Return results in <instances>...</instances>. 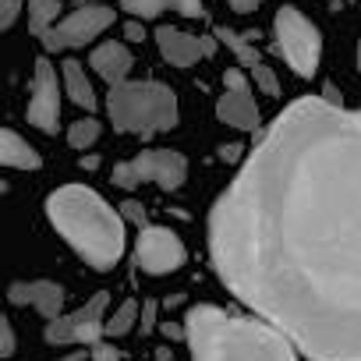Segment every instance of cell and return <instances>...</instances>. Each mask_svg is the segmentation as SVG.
I'll return each instance as SVG.
<instances>
[{"mask_svg": "<svg viewBox=\"0 0 361 361\" xmlns=\"http://www.w3.org/2000/svg\"><path fill=\"white\" fill-rule=\"evenodd\" d=\"M252 82H255V89H262L266 96H280V78H276V71H273L269 64H255V68H252Z\"/></svg>", "mask_w": 361, "mask_h": 361, "instance_id": "obj_22", "label": "cell"}, {"mask_svg": "<svg viewBox=\"0 0 361 361\" xmlns=\"http://www.w3.org/2000/svg\"><path fill=\"white\" fill-rule=\"evenodd\" d=\"M220 159L238 163V159H241V145H220Z\"/></svg>", "mask_w": 361, "mask_h": 361, "instance_id": "obj_31", "label": "cell"}, {"mask_svg": "<svg viewBox=\"0 0 361 361\" xmlns=\"http://www.w3.org/2000/svg\"><path fill=\"white\" fill-rule=\"evenodd\" d=\"M185 340L192 361H301L280 329L252 315H227L216 305L188 308Z\"/></svg>", "mask_w": 361, "mask_h": 361, "instance_id": "obj_2", "label": "cell"}, {"mask_svg": "<svg viewBox=\"0 0 361 361\" xmlns=\"http://www.w3.org/2000/svg\"><path fill=\"white\" fill-rule=\"evenodd\" d=\"M216 117L238 131H255L259 128V106L252 99V92H227L216 99Z\"/></svg>", "mask_w": 361, "mask_h": 361, "instance_id": "obj_15", "label": "cell"}, {"mask_svg": "<svg viewBox=\"0 0 361 361\" xmlns=\"http://www.w3.org/2000/svg\"><path fill=\"white\" fill-rule=\"evenodd\" d=\"M121 11L135 22H152L163 11H177L185 18H206V0H121Z\"/></svg>", "mask_w": 361, "mask_h": 361, "instance_id": "obj_14", "label": "cell"}, {"mask_svg": "<svg viewBox=\"0 0 361 361\" xmlns=\"http://www.w3.org/2000/svg\"><path fill=\"white\" fill-rule=\"evenodd\" d=\"M156 47L163 54L166 64L173 68H192L206 57L216 54V36H188V32H180V29H170V25H159L156 29Z\"/></svg>", "mask_w": 361, "mask_h": 361, "instance_id": "obj_11", "label": "cell"}, {"mask_svg": "<svg viewBox=\"0 0 361 361\" xmlns=\"http://www.w3.org/2000/svg\"><path fill=\"white\" fill-rule=\"evenodd\" d=\"M89 68H92L103 82L121 85V82H128V75H131V68H135V57H131L128 43L106 39V43H99V47L89 54Z\"/></svg>", "mask_w": 361, "mask_h": 361, "instance_id": "obj_13", "label": "cell"}, {"mask_svg": "<svg viewBox=\"0 0 361 361\" xmlns=\"http://www.w3.org/2000/svg\"><path fill=\"white\" fill-rule=\"evenodd\" d=\"M110 177H114V185L124 188V192L145 185V180L159 185L163 192H177L188 180V159L180 152H173V149H145V152L117 163Z\"/></svg>", "mask_w": 361, "mask_h": 361, "instance_id": "obj_6", "label": "cell"}, {"mask_svg": "<svg viewBox=\"0 0 361 361\" xmlns=\"http://www.w3.org/2000/svg\"><path fill=\"white\" fill-rule=\"evenodd\" d=\"M273 39H276V50L280 57L290 64L294 75L301 78H312L319 71V61H322V36L319 29L290 4H283L273 18Z\"/></svg>", "mask_w": 361, "mask_h": 361, "instance_id": "obj_5", "label": "cell"}, {"mask_svg": "<svg viewBox=\"0 0 361 361\" xmlns=\"http://www.w3.org/2000/svg\"><path fill=\"white\" fill-rule=\"evenodd\" d=\"M99 4H110V0H75V8H99Z\"/></svg>", "mask_w": 361, "mask_h": 361, "instance_id": "obj_32", "label": "cell"}, {"mask_svg": "<svg viewBox=\"0 0 361 361\" xmlns=\"http://www.w3.org/2000/svg\"><path fill=\"white\" fill-rule=\"evenodd\" d=\"M89 354H92V361H121V350L110 340H99L96 347H89Z\"/></svg>", "mask_w": 361, "mask_h": 361, "instance_id": "obj_27", "label": "cell"}, {"mask_svg": "<svg viewBox=\"0 0 361 361\" xmlns=\"http://www.w3.org/2000/svg\"><path fill=\"white\" fill-rule=\"evenodd\" d=\"M0 166H15V170H39L43 156L11 128H0Z\"/></svg>", "mask_w": 361, "mask_h": 361, "instance_id": "obj_17", "label": "cell"}, {"mask_svg": "<svg viewBox=\"0 0 361 361\" xmlns=\"http://www.w3.org/2000/svg\"><path fill=\"white\" fill-rule=\"evenodd\" d=\"M224 85H227V92H252V82L245 78L241 68H227L224 71Z\"/></svg>", "mask_w": 361, "mask_h": 361, "instance_id": "obj_23", "label": "cell"}, {"mask_svg": "<svg viewBox=\"0 0 361 361\" xmlns=\"http://www.w3.org/2000/svg\"><path fill=\"white\" fill-rule=\"evenodd\" d=\"M106 114H110V124L117 131H128V135H156V131H170L177 124V96L170 85L163 82H121V85H110V96H106Z\"/></svg>", "mask_w": 361, "mask_h": 361, "instance_id": "obj_4", "label": "cell"}, {"mask_svg": "<svg viewBox=\"0 0 361 361\" xmlns=\"http://www.w3.org/2000/svg\"><path fill=\"white\" fill-rule=\"evenodd\" d=\"M357 71H361V39H357Z\"/></svg>", "mask_w": 361, "mask_h": 361, "instance_id": "obj_33", "label": "cell"}, {"mask_svg": "<svg viewBox=\"0 0 361 361\" xmlns=\"http://www.w3.org/2000/svg\"><path fill=\"white\" fill-rule=\"evenodd\" d=\"M4 192H8V185H4V180H0V195H4Z\"/></svg>", "mask_w": 361, "mask_h": 361, "instance_id": "obj_34", "label": "cell"}, {"mask_svg": "<svg viewBox=\"0 0 361 361\" xmlns=\"http://www.w3.org/2000/svg\"><path fill=\"white\" fill-rule=\"evenodd\" d=\"M61 89H64L68 99H71L75 106H82L89 117H92V110L99 106L96 89H92V82H89V75H85V68H82L78 61H64V64H61Z\"/></svg>", "mask_w": 361, "mask_h": 361, "instance_id": "obj_16", "label": "cell"}, {"mask_svg": "<svg viewBox=\"0 0 361 361\" xmlns=\"http://www.w3.org/2000/svg\"><path fill=\"white\" fill-rule=\"evenodd\" d=\"M25 117H29L32 128H39L47 135H54L57 124H61V78H57V68L47 57L36 61V78H32Z\"/></svg>", "mask_w": 361, "mask_h": 361, "instance_id": "obj_10", "label": "cell"}, {"mask_svg": "<svg viewBox=\"0 0 361 361\" xmlns=\"http://www.w3.org/2000/svg\"><path fill=\"white\" fill-rule=\"evenodd\" d=\"M106 305H110V294L99 290L92 294L78 312L71 315H61L57 322H47V343L54 347H96L103 340V315H106Z\"/></svg>", "mask_w": 361, "mask_h": 361, "instance_id": "obj_8", "label": "cell"}, {"mask_svg": "<svg viewBox=\"0 0 361 361\" xmlns=\"http://www.w3.org/2000/svg\"><path fill=\"white\" fill-rule=\"evenodd\" d=\"M135 322H138V301H121L117 305V312L106 319V326H103V336H124L128 329H135Z\"/></svg>", "mask_w": 361, "mask_h": 361, "instance_id": "obj_21", "label": "cell"}, {"mask_svg": "<svg viewBox=\"0 0 361 361\" xmlns=\"http://www.w3.org/2000/svg\"><path fill=\"white\" fill-rule=\"evenodd\" d=\"M110 25H114V8H110V4L75 8V11L61 15L57 25L47 29L39 39H43V50H47V54H61V50H78V47L99 39Z\"/></svg>", "mask_w": 361, "mask_h": 361, "instance_id": "obj_7", "label": "cell"}, {"mask_svg": "<svg viewBox=\"0 0 361 361\" xmlns=\"http://www.w3.org/2000/svg\"><path fill=\"white\" fill-rule=\"evenodd\" d=\"M8 301L36 308L47 322H57L64 315V287L54 280H18L8 287Z\"/></svg>", "mask_w": 361, "mask_h": 361, "instance_id": "obj_12", "label": "cell"}, {"mask_svg": "<svg viewBox=\"0 0 361 361\" xmlns=\"http://www.w3.org/2000/svg\"><path fill=\"white\" fill-rule=\"evenodd\" d=\"M61 18V0H29V32L43 36Z\"/></svg>", "mask_w": 361, "mask_h": 361, "instance_id": "obj_19", "label": "cell"}, {"mask_svg": "<svg viewBox=\"0 0 361 361\" xmlns=\"http://www.w3.org/2000/svg\"><path fill=\"white\" fill-rule=\"evenodd\" d=\"M216 43H224L234 57H238V64L241 68H255V64H262V57H259V50H255V43L248 39V36H241V32H234V29H227V25H216Z\"/></svg>", "mask_w": 361, "mask_h": 361, "instance_id": "obj_18", "label": "cell"}, {"mask_svg": "<svg viewBox=\"0 0 361 361\" xmlns=\"http://www.w3.org/2000/svg\"><path fill=\"white\" fill-rule=\"evenodd\" d=\"M131 259H135V269H142L149 276H163V273H173L185 266L188 252H185V241L170 227H142Z\"/></svg>", "mask_w": 361, "mask_h": 361, "instance_id": "obj_9", "label": "cell"}, {"mask_svg": "<svg viewBox=\"0 0 361 361\" xmlns=\"http://www.w3.org/2000/svg\"><path fill=\"white\" fill-rule=\"evenodd\" d=\"M152 326H156V301H145V305H142V315H138V329H142V336L152 333Z\"/></svg>", "mask_w": 361, "mask_h": 361, "instance_id": "obj_28", "label": "cell"}, {"mask_svg": "<svg viewBox=\"0 0 361 361\" xmlns=\"http://www.w3.org/2000/svg\"><path fill=\"white\" fill-rule=\"evenodd\" d=\"M224 287L312 361H361V110L294 99L209 213Z\"/></svg>", "mask_w": 361, "mask_h": 361, "instance_id": "obj_1", "label": "cell"}, {"mask_svg": "<svg viewBox=\"0 0 361 361\" xmlns=\"http://www.w3.org/2000/svg\"><path fill=\"white\" fill-rule=\"evenodd\" d=\"M15 354V329L8 322V315L0 312V357H11Z\"/></svg>", "mask_w": 361, "mask_h": 361, "instance_id": "obj_25", "label": "cell"}, {"mask_svg": "<svg viewBox=\"0 0 361 361\" xmlns=\"http://www.w3.org/2000/svg\"><path fill=\"white\" fill-rule=\"evenodd\" d=\"M117 213H121V220H124V224H138V227L145 224V206H142V202H135V199L121 202V209H117Z\"/></svg>", "mask_w": 361, "mask_h": 361, "instance_id": "obj_26", "label": "cell"}, {"mask_svg": "<svg viewBox=\"0 0 361 361\" xmlns=\"http://www.w3.org/2000/svg\"><path fill=\"white\" fill-rule=\"evenodd\" d=\"M227 4H231V11H238V15H252L262 0H227Z\"/></svg>", "mask_w": 361, "mask_h": 361, "instance_id": "obj_29", "label": "cell"}, {"mask_svg": "<svg viewBox=\"0 0 361 361\" xmlns=\"http://www.w3.org/2000/svg\"><path fill=\"white\" fill-rule=\"evenodd\" d=\"M47 216L54 231L75 248V255L92 269H114L124 259V220L121 213L85 185H64L50 192Z\"/></svg>", "mask_w": 361, "mask_h": 361, "instance_id": "obj_3", "label": "cell"}, {"mask_svg": "<svg viewBox=\"0 0 361 361\" xmlns=\"http://www.w3.org/2000/svg\"><path fill=\"white\" fill-rule=\"evenodd\" d=\"M22 11H25L22 0H0V29H11V25L18 22Z\"/></svg>", "mask_w": 361, "mask_h": 361, "instance_id": "obj_24", "label": "cell"}, {"mask_svg": "<svg viewBox=\"0 0 361 361\" xmlns=\"http://www.w3.org/2000/svg\"><path fill=\"white\" fill-rule=\"evenodd\" d=\"M124 36H128L131 43H142V39H145V29H142V22H135V18H131V22L124 25Z\"/></svg>", "mask_w": 361, "mask_h": 361, "instance_id": "obj_30", "label": "cell"}, {"mask_svg": "<svg viewBox=\"0 0 361 361\" xmlns=\"http://www.w3.org/2000/svg\"><path fill=\"white\" fill-rule=\"evenodd\" d=\"M99 135H103V124H99L96 117H89V114L68 128V142H71V149H92V145L99 142Z\"/></svg>", "mask_w": 361, "mask_h": 361, "instance_id": "obj_20", "label": "cell"}]
</instances>
